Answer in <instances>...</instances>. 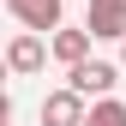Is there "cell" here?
Masks as SVG:
<instances>
[{"instance_id":"obj_1","label":"cell","mask_w":126,"mask_h":126,"mask_svg":"<svg viewBox=\"0 0 126 126\" xmlns=\"http://www.w3.org/2000/svg\"><path fill=\"white\" fill-rule=\"evenodd\" d=\"M6 12L24 30H36V36H54L60 18H66V0H6Z\"/></svg>"},{"instance_id":"obj_2","label":"cell","mask_w":126,"mask_h":126,"mask_svg":"<svg viewBox=\"0 0 126 126\" xmlns=\"http://www.w3.org/2000/svg\"><path fill=\"white\" fill-rule=\"evenodd\" d=\"M66 84H72V90H78L84 102H90V96L102 102L108 90L120 84V66H108V60H84V66H72V78H66Z\"/></svg>"},{"instance_id":"obj_3","label":"cell","mask_w":126,"mask_h":126,"mask_svg":"<svg viewBox=\"0 0 126 126\" xmlns=\"http://www.w3.org/2000/svg\"><path fill=\"white\" fill-rule=\"evenodd\" d=\"M90 36L102 42H126V0H90Z\"/></svg>"},{"instance_id":"obj_4","label":"cell","mask_w":126,"mask_h":126,"mask_svg":"<svg viewBox=\"0 0 126 126\" xmlns=\"http://www.w3.org/2000/svg\"><path fill=\"white\" fill-rule=\"evenodd\" d=\"M84 96L66 84V90H48V102H42V126H84Z\"/></svg>"},{"instance_id":"obj_5","label":"cell","mask_w":126,"mask_h":126,"mask_svg":"<svg viewBox=\"0 0 126 126\" xmlns=\"http://www.w3.org/2000/svg\"><path fill=\"white\" fill-rule=\"evenodd\" d=\"M90 42H96L90 30H66V24H60L54 36H48V54H54L66 72H72V66H84V60H90Z\"/></svg>"},{"instance_id":"obj_6","label":"cell","mask_w":126,"mask_h":126,"mask_svg":"<svg viewBox=\"0 0 126 126\" xmlns=\"http://www.w3.org/2000/svg\"><path fill=\"white\" fill-rule=\"evenodd\" d=\"M42 60H48V48H42L36 30H18V36L6 42V66L12 72H42Z\"/></svg>"},{"instance_id":"obj_7","label":"cell","mask_w":126,"mask_h":126,"mask_svg":"<svg viewBox=\"0 0 126 126\" xmlns=\"http://www.w3.org/2000/svg\"><path fill=\"white\" fill-rule=\"evenodd\" d=\"M84 126H126V102H114V96H102L96 108L84 114Z\"/></svg>"},{"instance_id":"obj_8","label":"cell","mask_w":126,"mask_h":126,"mask_svg":"<svg viewBox=\"0 0 126 126\" xmlns=\"http://www.w3.org/2000/svg\"><path fill=\"white\" fill-rule=\"evenodd\" d=\"M120 66H126V42H120Z\"/></svg>"}]
</instances>
